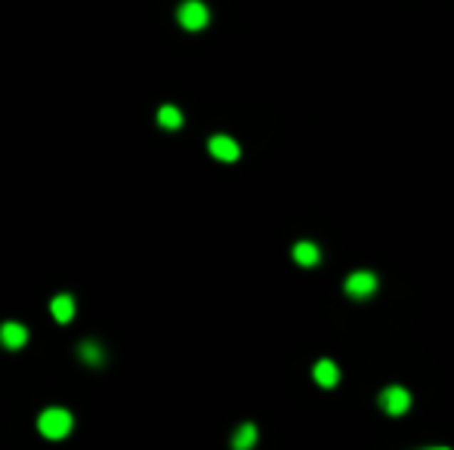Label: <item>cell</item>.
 I'll use <instances>...</instances> for the list:
<instances>
[{
  "instance_id": "9",
  "label": "cell",
  "mask_w": 454,
  "mask_h": 450,
  "mask_svg": "<svg viewBox=\"0 0 454 450\" xmlns=\"http://www.w3.org/2000/svg\"><path fill=\"white\" fill-rule=\"evenodd\" d=\"M294 259L300 262V266H315V262L321 259V253H319V247H315L312 241H300L294 247Z\"/></svg>"
},
{
  "instance_id": "6",
  "label": "cell",
  "mask_w": 454,
  "mask_h": 450,
  "mask_svg": "<svg viewBox=\"0 0 454 450\" xmlns=\"http://www.w3.org/2000/svg\"><path fill=\"white\" fill-rule=\"evenodd\" d=\"M25 342H28V330L22 324L6 321L4 327H0V345H6V349H22Z\"/></svg>"
},
{
  "instance_id": "12",
  "label": "cell",
  "mask_w": 454,
  "mask_h": 450,
  "mask_svg": "<svg viewBox=\"0 0 454 450\" xmlns=\"http://www.w3.org/2000/svg\"><path fill=\"white\" fill-rule=\"evenodd\" d=\"M81 358L87 361V364H99V361H102L99 345H96V342H81Z\"/></svg>"
},
{
  "instance_id": "3",
  "label": "cell",
  "mask_w": 454,
  "mask_h": 450,
  "mask_svg": "<svg viewBox=\"0 0 454 450\" xmlns=\"http://www.w3.org/2000/svg\"><path fill=\"white\" fill-rule=\"evenodd\" d=\"M380 407L393 417H402L405 410L411 407V395H408V389H402V386H389L380 392Z\"/></svg>"
},
{
  "instance_id": "8",
  "label": "cell",
  "mask_w": 454,
  "mask_h": 450,
  "mask_svg": "<svg viewBox=\"0 0 454 450\" xmlns=\"http://www.w3.org/2000/svg\"><path fill=\"white\" fill-rule=\"evenodd\" d=\"M50 312H53V318H56V321H59V324H68L71 321V318H74V299L71 296H56L53 299V303H50Z\"/></svg>"
},
{
  "instance_id": "7",
  "label": "cell",
  "mask_w": 454,
  "mask_h": 450,
  "mask_svg": "<svg viewBox=\"0 0 454 450\" xmlns=\"http://www.w3.org/2000/svg\"><path fill=\"white\" fill-rule=\"evenodd\" d=\"M312 377H315V382H319V386L331 389V386H337V382H340V370H337V364H334V361L324 358V361L315 364Z\"/></svg>"
},
{
  "instance_id": "4",
  "label": "cell",
  "mask_w": 454,
  "mask_h": 450,
  "mask_svg": "<svg viewBox=\"0 0 454 450\" xmlns=\"http://www.w3.org/2000/svg\"><path fill=\"white\" fill-rule=\"evenodd\" d=\"M374 290H377V275H371V271H352L346 278V293L352 299H368Z\"/></svg>"
},
{
  "instance_id": "5",
  "label": "cell",
  "mask_w": 454,
  "mask_h": 450,
  "mask_svg": "<svg viewBox=\"0 0 454 450\" xmlns=\"http://www.w3.org/2000/svg\"><path fill=\"white\" fill-rule=\"evenodd\" d=\"M207 152L217 157V161H238L241 148H238L235 139H229V136H213L207 142Z\"/></svg>"
},
{
  "instance_id": "10",
  "label": "cell",
  "mask_w": 454,
  "mask_h": 450,
  "mask_svg": "<svg viewBox=\"0 0 454 450\" xmlns=\"http://www.w3.org/2000/svg\"><path fill=\"white\" fill-rule=\"evenodd\" d=\"M254 441H257V426H254V423L238 426V432L232 435V447H235V450H247V447H254Z\"/></svg>"
},
{
  "instance_id": "1",
  "label": "cell",
  "mask_w": 454,
  "mask_h": 450,
  "mask_svg": "<svg viewBox=\"0 0 454 450\" xmlns=\"http://www.w3.org/2000/svg\"><path fill=\"white\" fill-rule=\"evenodd\" d=\"M71 426H74V419H71L68 410H62V407L43 410L41 419H37V429H41V435H43V438H53V441H59V438L68 435Z\"/></svg>"
},
{
  "instance_id": "2",
  "label": "cell",
  "mask_w": 454,
  "mask_h": 450,
  "mask_svg": "<svg viewBox=\"0 0 454 450\" xmlns=\"http://www.w3.org/2000/svg\"><path fill=\"white\" fill-rule=\"evenodd\" d=\"M180 25L185 28V31H201L204 25L210 22V13H207V6L201 4V0H185V4L180 6Z\"/></svg>"
},
{
  "instance_id": "11",
  "label": "cell",
  "mask_w": 454,
  "mask_h": 450,
  "mask_svg": "<svg viewBox=\"0 0 454 450\" xmlns=\"http://www.w3.org/2000/svg\"><path fill=\"white\" fill-rule=\"evenodd\" d=\"M158 124H161L164 130H180L182 127V115L176 105H164L161 111H158Z\"/></svg>"
}]
</instances>
